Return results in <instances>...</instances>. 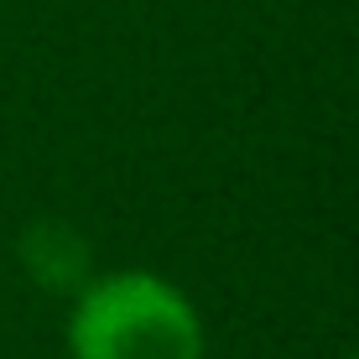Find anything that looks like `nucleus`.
<instances>
[{
  "label": "nucleus",
  "instance_id": "obj_1",
  "mask_svg": "<svg viewBox=\"0 0 359 359\" xmlns=\"http://www.w3.org/2000/svg\"><path fill=\"white\" fill-rule=\"evenodd\" d=\"M68 349L73 359H203V323L172 281L115 271L79 287Z\"/></svg>",
  "mask_w": 359,
  "mask_h": 359
},
{
  "label": "nucleus",
  "instance_id": "obj_3",
  "mask_svg": "<svg viewBox=\"0 0 359 359\" xmlns=\"http://www.w3.org/2000/svg\"><path fill=\"white\" fill-rule=\"evenodd\" d=\"M354 359H359V354H354Z\"/></svg>",
  "mask_w": 359,
  "mask_h": 359
},
{
  "label": "nucleus",
  "instance_id": "obj_2",
  "mask_svg": "<svg viewBox=\"0 0 359 359\" xmlns=\"http://www.w3.org/2000/svg\"><path fill=\"white\" fill-rule=\"evenodd\" d=\"M21 261H27V271L36 276V287L73 292V287H83V276H89V245H83L79 229L47 219V224L27 229V240H21Z\"/></svg>",
  "mask_w": 359,
  "mask_h": 359
}]
</instances>
